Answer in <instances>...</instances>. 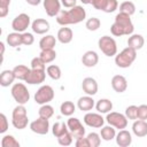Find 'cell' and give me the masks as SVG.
Masks as SVG:
<instances>
[{"label":"cell","instance_id":"4316f807","mask_svg":"<svg viewBox=\"0 0 147 147\" xmlns=\"http://www.w3.org/2000/svg\"><path fill=\"white\" fill-rule=\"evenodd\" d=\"M55 44H56L55 37L52 34H47L40 39L39 47H40V49H51V48H54Z\"/></svg>","mask_w":147,"mask_h":147},{"label":"cell","instance_id":"ba28073f","mask_svg":"<svg viewBox=\"0 0 147 147\" xmlns=\"http://www.w3.org/2000/svg\"><path fill=\"white\" fill-rule=\"evenodd\" d=\"M106 121L109 125H111V126H114L115 129H118V130H123L127 125L126 116L121 114V113H116V111L108 113L107 117H106Z\"/></svg>","mask_w":147,"mask_h":147},{"label":"cell","instance_id":"836d02e7","mask_svg":"<svg viewBox=\"0 0 147 147\" xmlns=\"http://www.w3.org/2000/svg\"><path fill=\"white\" fill-rule=\"evenodd\" d=\"M119 11L121 13H125L127 15H133L136 13V6L132 1H124L119 5Z\"/></svg>","mask_w":147,"mask_h":147},{"label":"cell","instance_id":"ffe728a7","mask_svg":"<svg viewBox=\"0 0 147 147\" xmlns=\"http://www.w3.org/2000/svg\"><path fill=\"white\" fill-rule=\"evenodd\" d=\"M132 132L138 138L146 137L147 136V122L144 119L134 121V123L132 124Z\"/></svg>","mask_w":147,"mask_h":147},{"label":"cell","instance_id":"f6af8a7d","mask_svg":"<svg viewBox=\"0 0 147 147\" xmlns=\"http://www.w3.org/2000/svg\"><path fill=\"white\" fill-rule=\"evenodd\" d=\"M8 130V121L5 114H0V133H5Z\"/></svg>","mask_w":147,"mask_h":147},{"label":"cell","instance_id":"603a6c76","mask_svg":"<svg viewBox=\"0 0 147 147\" xmlns=\"http://www.w3.org/2000/svg\"><path fill=\"white\" fill-rule=\"evenodd\" d=\"M144 44H145V39L141 34H131L127 39V46L136 51L142 48Z\"/></svg>","mask_w":147,"mask_h":147},{"label":"cell","instance_id":"1f68e13d","mask_svg":"<svg viewBox=\"0 0 147 147\" xmlns=\"http://www.w3.org/2000/svg\"><path fill=\"white\" fill-rule=\"evenodd\" d=\"M60 110H61V114L62 115H64V116H71L76 111V106L71 101H64V102L61 103Z\"/></svg>","mask_w":147,"mask_h":147},{"label":"cell","instance_id":"f907efd6","mask_svg":"<svg viewBox=\"0 0 147 147\" xmlns=\"http://www.w3.org/2000/svg\"><path fill=\"white\" fill-rule=\"evenodd\" d=\"M29 5H31V6H38L40 2H41V0H25Z\"/></svg>","mask_w":147,"mask_h":147},{"label":"cell","instance_id":"60d3db41","mask_svg":"<svg viewBox=\"0 0 147 147\" xmlns=\"http://www.w3.org/2000/svg\"><path fill=\"white\" fill-rule=\"evenodd\" d=\"M72 139H74L72 134H71L70 132H67V133H64L63 136H61V137L57 138V142H59L61 146H69V145L72 144Z\"/></svg>","mask_w":147,"mask_h":147},{"label":"cell","instance_id":"2e32d148","mask_svg":"<svg viewBox=\"0 0 147 147\" xmlns=\"http://www.w3.org/2000/svg\"><path fill=\"white\" fill-rule=\"evenodd\" d=\"M82 88L87 95H94L98 93V83L92 77H86L83 79Z\"/></svg>","mask_w":147,"mask_h":147},{"label":"cell","instance_id":"8fae6325","mask_svg":"<svg viewBox=\"0 0 147 147\" xmlns=\"http://www.w3.org/2000/svg\"><path fill=\"white\" fill-rule=\"evenodd\" d=\"M30 129L32 132L37 134H47L49 130V122L46 118L39 117L36 121L30 123Z\"/></svg>","mask_w":147,"mask_h":147},{"label":"cell","instance_id":"816d5d0a","mask_svg":"<svg viewBox=\"0 0 147 147\" xmlns=\"http://www.w3.org/2000/svg\"><path fill=\"white\" fill-rule=\"evenodd\" d=\"M0 47H1V56L3 57V53H5V45H3V42H2V41L0 42Z\"/></svg>","mask_w":147,"mask_h":147},{"label":"cell","instance_id":"7dc6e473","mask_svg":"<svg viewBox=\"0 0 147 147\" xmlns=\"http://www.w3.org/2000/svg\"><path fill=\"white\" fill-rule=\"evenodd\" d=\"M107 1H108V0H93L92 6H93L95 9H98V10H102V11H103L105 8H106Z\"/></svg>","mask_w":147,"mask_h":147},{"label":"cell","instance_id":"c3c4849f","mask_svg":"<svg viewBox=\"0 0 147 147\" xmlns=\"http://www.w3.org/2000/svg\"><path fill=\"white\" fill-rule=\"evenodd\" d=\"M75 145H76V147H90V142H88L87 138H85V137L76 139Z\"/></svg>","mask_w":147,"mask_h":147},{"label":"cell","instance_id":"f5cc1de1","mask_svg":"<svg viewBox=\"0 0 147 147\" xmlns=\"http://www.w3.org/2000/svg\"><path fill=\"white\" fill-rule=\"evenodd\" d=\"M84 5H92V2H93V0H80Z\"/></svg>","mask_w":147,"mask_h":147},{"label":"cell","instance_id":"f1b7e54d","mask_svg":"<svg viewBox=\"0 0 147 147\" xmlns=\"http://www.w3.org/2000/svg\"><path fill=\"white\" fill-rule=\"evenodd\" d=\"M100 136L105 141H110L111 139H114L116 137V131H115L114 126H111V125L102 126V129L100 131Z\"/></svg>","mask_w":147,"mask_h":147},{"label":"cell","instance_id":"d6a6232c","mask_svg":"<svg viewBox=\"0 0 147 147\" xmlns=\"http://www.w3.org/2000/svg\"><path fill=\"white\" fill-rule=\"evenodd\" d=\"M38 114H39V117H42V118H46V119H49L53 115H54V108L47 103L42 105L39 110H38Z\"/></svg>","mask_w":147,"mask_h":147},{"label":"cell","instance_id":"681fc988","mask_svg":"<svg viewBox=\"0 0 147 147\" xmlns=\"http://www.w3.org/2000/svg\"><path fill=\"white\" fill-rule=\"evenodd\" d=\"M60 1L65 8H72L76 6V2H77V0H60Z\"/></svg>","mask_w":147,"mask_h":147},{"label":"cell","instance_id":"9c48e42d","mask_svg":"<svg viewBox=\"0 0 147 147\" xmlns=\"http://www.w3.org/2000/svg\"><path fill=\"white\" fill-rule=\"evenodd\" d=\"M31 23V20H30V16L25 13H22V14H18L11 22V28L14 31L16 32H24L29 25Z\"/></svg>","mask_w":147,"mask_h":147},{"label":"cell","instance_id":"b9f144b4","mask_svg":"<svg viewBox=\"0 0 147 147\" xmlns=\"http://www.w3.org/2000/svg\"><path fill=\"white\" fill-rule=\"evenodd\" d=\"M9 5H10V0H0V17L1 18L7 16L8 10H9Z\"/></svg>","mask_w":147,"mask_h":147},{"label":"cell","instance_id":"484cf974","mask_svg":"<svg viewBox=\"0 0 147 147\" xmlns=\"http://www.w3.org/2000/svg\"><path fill=\"white\" fill-rule=\"evenodd\" d=\"M7 44L10 47H17L23 45V38H22V33L21 32H11L7 36Z\"/></svg>","mask_w":147,"mask_h":147},{"label":"cell","instance_id":"30bf717a","mask_svg":"<svg viewBox=\"0 0 147 147\" xmlns=\"http://www.w3.org/2000/svg\"><path fill=\"white\" fill-rule=\"evenodd\" d=\"M67 125H68L69 132L72 134V137L75 139H78V138H82L85 136V127L83 126V124L80 123V121L78 118L70 117L67 122Z\"/></svg>","mask_w":147,"mask_h":147},{"label":"cell","instance_id":"5b68a950","mask_svg":"<svg viewBox=\"0 0 147 147\" xmlns=\"http://www.w3.org/2000/svg\"><path fill=\"white\" fill-rule=\"evenodd\" d=\"M98 46L106 56H114L117 54V44L110 36H102L98 41Z\"/></svg>","mask_w":147,"mask_h":147},{"label":"cell","instance_id":"cb8c5ba5","mask_svg":"<svg viewBox=\"0 0 147 147\" xmlns=\"http://www.w3.org/2000/svg\"><path fill=\"white\" fill-rule=\"evenodd\" d=\"M15 78L16 77H15L13 70H3L0 75V85L2 87H7L14 83Z\"/></svg>","mask_w":147,"mask_h":147},{"label":"cell","instance_id":"44dd1931","mask_svg":"<svg viewBox=\"0 0 147 147\" xmlns=\"http://www.w3.org/2000/svg\"><path fill=\"white\" fill-rule=\"evenodd\" d=\"M95 106L94 100L92 98V95H85L78 99L77 101V107L79 110L82 111H90L93 109V107Z\"/></svg>","mask_w":147,"mask_h":147},{"label":"cell","instance_id":"e575fe53","mask_svg":"<svg viewBox=\"0 0 147 147\" xmlns=\"http://www.w3.org/2000/svg\"><path fill=\"white\" fill-rule=\"evenodd\" d=\"M46 72H47V75H48L52 79H54V80H59V79L61 78V75H62L60 67H59V65H55V64L48 65L47 69H46Z\"/></svg>","mask_w":147,"mask_h":147},{"label":"cell","instance_id":"d6986e66","mask_svg":"<svg viewBox=\"0 0 147 147\" xmlns=\"http://www.w3.org/2000/svg\"><path fill=\"white\" fill-rule=\"evenodd\" d=\"M116 144L119 147H127L132 144V137L131 133L126 130H119V132L116 134Z\"/></svg>","mask_w":147,"mask_h":147},{"label":"cell","instance_id":"f35d334b","mask_svg":"<svg viewBox=\"0 0 147 147\" xmlns=\"http://www.w3.org/2000/svg\"><path fill=\"white\" fill-rule=\"evenodd\" d=\"M125 116H126L127 119H132V121L137 119L138 118V107L134 106V105L126 107V109H125Z\"/></svg>","mask_w":147,"mask_h":147},{"label":"cell","instance_id":"52a82bcc","mask_svg":"<svg viewBox=\"0 0 147 147\" xmlns=\"http://www.w3.org/2000/svg\"><path fill=\"white\" fill-rule=\"evenodd\" d=\"M54 99V90L49 85H42L38 88V91L34 93V101L38 105H45Z\"/></svg>","mask_w":147,"mask_h":147},{"label":"cell","instance_id":"d590c367","mask_svg":"<svg viewBox=\"0 0 147 147\" xmlns=\"http://www.w3.org/2000/svg\"><path fill=\"white\" fill-rule=\"evenodd\" d=\"M1 146L2 147H20V142L13 136L7 134L1 139Z\"/></svg>","mask_w":147,"mask_h":147},{"label":"cell","instance_id":"8992f818","mask_svg":"<svg viewBox=\"0 0 147 147\" xmlns=\"http://www.w3.org/2000/svg\"><path fill=\"white\" fill-rule=\"evenodd\" d=\"M11 96L18 105H25L30 100V93L26 86L22 83H16L11 86Z\"/></svg>","mask_w":147,"mask_h":147},{"label":"cell","instance_id":"f546056e","mask_svg":"<svg viewBox=\"0 0 147 147\" xmlns=\"http://www.w3.org/2000/svg\"><path fill=\"white\" fill-rule=\"evenodd\" d=\"M52 132H53V134H54L56 138H59V137L63 136L64 133L69 132V129H68L67 123H63V122H56V123L53 125V127H52Z\"/></svg>","mask_w":147,"mask_h":147},{"label":"cell","instance_id":"e0dca14e","mask_svg":"<svg viewBox=\"0 0 147 147\" xmlns=\"http://www.w3.org/2000/svg\"><path fill=\"white\" fill-rule=\"evenodd\" d=\"M99 62V55L94 51H87L82 56V63L87 68H93Z\"/></svg>","mask_w":147,"mask_h":147},{"label":"cell","instance_id":"4fadbf2b","mask_svg":"<svg viewBox=\"0 0 147 147\" xmlns=\"http://www.w3.org/2000/svg\"><path fill=\"white\" fill-rule=\"evenodd\" d=\"M61 1L60 0H44V8L48 16L54 17L61 11Z\"/></svg>","mask_w":147,"mask_h":147},{"label":"cell","instance_id":"d4e9b609","mask_svg":"<svg viewBox=\"0 0 147 147\" xmlns=\"http://www.w3.org/2000/svg\"><path fill=\"white\" fill-rule=\"evenodd\" d=\"M95 108L100 114H108L113 109V102L109 99H100L95 103Z\"/></svg>","mask_w":147,"mask_h":147},{"label":"cell","instance_id":"7c38bea8","mask_svg":"<svg viewBox=\"0 0 147 147\" xmlns=\"http://www.w3.org/2000/svg\"><path fill=\"white\" fill-rule=\"evenodd\" d=\"M84 123L90 127H102L105 118L98 113H87L84 116Z\"/></svg>","mask_w":147,"mask_h":147},{"label":"cell","instance_id":"ac0fdd59","mask_svg":"<svg viewBox=\"0 0 147 147\" xmlns=\"http://www.w3.org/2000/svg\"><path fill=\"white\" fill-rule=\"evenodd\" d=\"M32 31L37 34H44L49 30V23L48 21L44 20V18H37L32 22L31 24Z\"/></svg>","mask_w":147,"mask_h":147},{"label":"cell","instance_id":"6da1fadb","mask_svg":"<svg viewBox=\"0 0 147 147\" xmlns=\"http://www.w3.org/2000/svg\"><path fill=\"white\" fill-rule=\"evenodd\" d=\"M86 17V11L82 6H75L70 8L69 10H61L56 15V22L62 25L67 26L69 24H77L80 23L85 20Z\"/></svg>","mask_w":147,"mask_h":147},{"label":"cell","instance_id":"7bdbcfd3","mask_svg":"<svg viewBox=\"0 0 147 147\" xmlns=\"http://www.w3.org/2000/svg\"><path fill=\"white\" fill-rule=\"evenodd\" d=\"M118 8V2L117 0H108L107 1V5H106V8H105V13H113L115 11L116 9Z\"/></svg>","mask_w":147,"mask_h":147},{"label":"cell","instance_id":"3957f363","mask_svg":"<svg viewBox=\"0 0 147 147\" xmlns=\"http://www.w3.org/2000/svg\"><path fill=\"white\" fill-rule=\"evenodd\" d=\"M28 113H26V108L24 107V105H18L14 108L13 114H11V123L15 129L18 130H23L28 126Z\"/></svg>","mask_w":147,"mask_h":147},{"label":"cell","instance_id":"ab89813d","mask_svg":"<svg viewBox=\"0 0 147 147\" xmlns=\"http://www.w3.org/2000/svg\"><path fill=\"white\" fill-rule=\"evenodd\" d=\"M31 69H36V70H45L46 69V63L41 60L40 56L38 57H33L31 60Z\"/></svg>","mask_w":147,"mask_h":147},{"label":"cell","instance_id":"5bb4252c","mask_svg":"<svg viewBox=\"0 0 147 147\" xmlns=\"http://www.w3.org/2000/svg\"><path fill=\"white\" fill-rule=\"evenodd\" d=\"M45 78H46L45 70H36V69H31V70H30V74L28 75V77H26V79H25V83L31 84V85L40 84V83H44Z\"/></svg>","mask_w":147,"mask_h":147},{"label":"cell","instance_id":"4dcf8cb0","mask_svg":"<svg viewBox=\"0 0 147 147\" xmlns=\"http://www.w3.org/2000/svg\"><path fill=\"white\" fill-rule=\"evenodd\" d=\"M39 56L41 57V60L45 63H51L56 59V52L54 51V48L51 49H41Z\"/></svg>","mask_w":147,"mask_h":147},{"label":"cell","instance_id":"83f0119b","mask_svg":"<svg viewBox=\"0 0 147 147\" xmlns=\"http://www.w3.org/2000/svg\"><path fill=\"white\" fill-rule=\"evenodd\" d=\"M30 70H31V69H29L26 65H23V64H18V65H16V67L13 69L15 77H16L17 79L24 80V82H25L28 75L30 74Z\"/></svg>","mask_w":147,"mask_h":147},{"label":"cell","instance_id":"7402d4cb","mask_svg":"<svg viewBox=\"0 0 147 147\" xmlns=\"http://www.w3.org/2000/svg\"><path fill=\"white\" fill-rule=\"evenodd\" d=\"M74 38V33L72 30L70 28L63 26L57 31V40L61 44H69Z\"/></svg>","mask_w":147,"mask_h":147},{"label":"cell","instance_id":"9a60e30c","mask_svg":"<svg viewBox=\"0 0 147 147\" xmlns=\"http://www.w3.org/2000/svg\"><path fill=\"white\" fill-rule=\"evenodd\" d=\"M111 87L117 93H123L127 88V80L122 75H116L111 78Z\"/></svg>","mask_w":147,"mask_h":147},{"label":"cell","instance_id":"7a4b0ae2","mask_svg":"<svg viewBox=\"0 0 147 147\" xmlns=\"http://www.w3.org/2000/svg\"><path fill=\"white\" fill-rule=\"evenodd\" d=\"M133 30H134V26L131 22L130 15L121 11L115 16V22L110 26V32L115 37L130 36L133 33Z\"/></svg>","mask_w":147,"mask_h":147},{"label":"cell","instance_id":"bcb514c9","mask_svg":"<svg viewBox=\"0 0 147 147\" xmlns=\"http://www.w3.org/2000/svg\"><path fill=\"white\" fill-rule=\"evenodd\" d=\"M138 118L139 119H147V105H140L138 107Z\"/></svg>","mask_w":147,"mask_h":147},{"label":"cell","instance_id":"74e56055","mask_svg":"<svg viewBox=\"0 0 147 147\" xmlns=\"http://www.w3.org/2000/svg\"><path fill=\"white\" fill-rule=\"evenodd\" d=\"M101 136L98 134L96 132H91L87 134V140L90 142V147H99L101 144Z\"/></svg>","mask_w":147,"mask_h":147},{"label":"cell","instance_id":"277c9868","mask_svg":"<svg viewBox=\"0 0 147 147\" xmlns=\"http://www.w3.org/2000/svg\"><path fill=\"white\" fill-rule=\"evenodd\" d=\"M136 57H137V51L127 46L115 56V63L119 68H129L134 62Z\"/></svg>","mask_w":147,"mask_h":147},{"label":"cell","instance_id":"ee69618b","mask_svg":"<svg viewBox=\"0 0 147 147\" xmlns=\"http://www.w3.org/2000/svg\"><path fill=\"white\" fill-rule=\"evenodd\" d=\"M22 38H23V45H25V46H30L34 42V37L30 32H23Z\"/></svg>","mask_w":147,"mask_h":147},{"label":"cell","instance_id":"8d00e7d4","mask_svg":"<svg viewBox=\"0 0 147 147\" xmlns=\"http://www.w3.org/2000/svg\"><path fill=\"white\" fill-rule=\"evenodd\" d=\"M100 25H101V22H100V20L98 17H91L85 23L86 29L90 30V31H96L100 28Z\"/></svg>","mask_w":147,"mask_h":147}]
</instances>
